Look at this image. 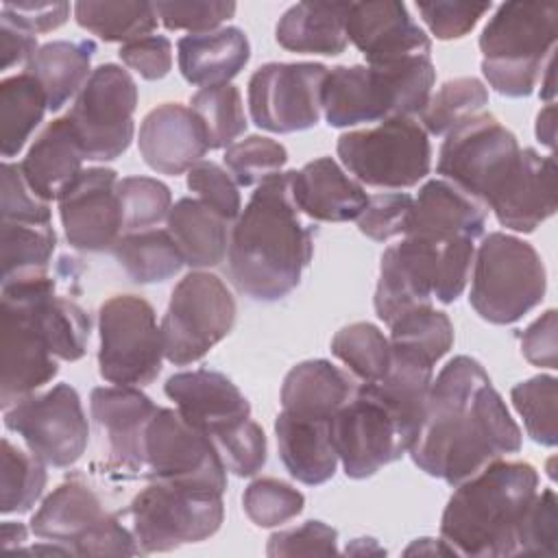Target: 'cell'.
I'll use <instances>...</instances> for the list:
<instances>
[{
	"instance_id": "1",
	"label": "cell",
	"mask_w": 558,
	"mask_h": 558,
	"mask_svg": "<svg viewBox=\"0 0 558 558\" xmlns=\"http://www.w3.org/2000/svg\"><path fill=\"white\" fill-rule=\"evenodd\" d=\"M519 449L521 429L484 366L469 355L449 360L427 392L423 421L408 451L412 462L458 486Z\"/></svg>"
},
{
	"instance_id": "2",
	"label": "cell",
	"mask_w": 558,
	"mask_h": 558,
	"mask_svg": "<svg viewBox=\"0 0 558 558\" xmlns=\"http://www.w3.org/2000/svg\"><path fill=\"white\" fill-rule=\"evenodd\" d=\"M312 255V229L299 220L290 170L268 177L255 187L231 229L227 253L231 283L253 301H279L299 286Z\"/></svg>"
},
{
	"instance_id": "3",
	"label": "cell",
	"mask_w": 558,
	"mask_h": 558,
	"mask_svg": "<svg viewBox=\"0 0 558 558\" xmlns=\"http://www.w3.org/2000/svg\"><path fill=\"white\" fill-rule=\"evenodd\" d=\"M536 493L538 473L532 464L495 460L456 486L440 519V536L456 556H519L521 525Z\"/></svg>"
},
{
	"instance_id": "4",
	"label": "cell",
	"mask_w": 558,
	"mask_h": 558,
	"mask_svg": "<svg viewBox=\"0 0 558 558\" xmlns=\"http://www.w3.org/2000/svg\"><path fill=\"white\" fill-rule=\"evenodd\" d=\"M436 81L429 54L381 65H336L323 85V111L329 126H357L388 118L418 116Z\"/></svg>"
},
{
	"instance_id": "5",
	"label": "cell",
	"mask_w": 558,
	"mask_h": 558,
	"mask_svg": "<svg viewBox=\"0 0 558 558\" xmlns=\"http://www.w3.org/2000/svg\"><path fill=\"white\" fill-rule=\"evenodd\" d=\"M556 35V2L499 4L480 35L482 74L488 85L508 98L530 96L554 61Z\"/></svg>"
},
{
	"instance_id": "6",
	"label": "cell",
	"mask_w": 558,
	"mask_h": 558,
	"mask_svg": "<svg viewBox=\"0 0 558 558\" xmlns=\"http://www.w3.org/2000/svg\"><path fill=\"white\" fill-rule=\"evenodd\" d=\"M469 303L493 325H512L534 310L547 290V272L536 248L514 235L488 233L475 257Z\"/></svg>"
},
{
	"instance_id": "7",
	"label": "cell",
	"mask_w": 558,
	"mask_h": 558,
	"mask_svg": "<svg viewBox=\"0 0 558 558\" xmlns=\"http://www.w3.org/2000/svg\"><path fill=\"white\" fill-rule=\"evenodd\" d=\"M129 514L140 551L155 554L214 536L225 506L222 493L211 488L150 482L133 497Z\"/></svg>"
},
{
	"instance_id": "8",
	"label": "cell",
	"mask_w": 558,
	"mask_h": 558,
	"mask_svg": "<svg viewBox=\"0 0 558 558\" xmlns=\"http://www.w3.org/2000/svg\"><path fill=\"white\" fill-rule=\"evenodd\" d=\"M336 150L342 166L373 187H414L432 168L429 137L416 118H388L373 129L342 133Z\"/></svg>"
},
{
	"instance_id": "9",
	"label": "cell",
	"mask_w": 558,
	"mask_h": 558,
	"mask_svg": "<svg viewBox=\"0 0 558 558\" xmlns=\"http://www.w3.org/2000/svg\"><path fill=\"white\" fill-rule=\"evenodd\" d=\"M521 146L495 116L480 113L447 133L436 172L488 207L512 177Z\"/></svg>"
},
{
	"instance_id": "10",
	"label": "cell",
	"mask_w": 558,
	"mask_h": 558,
	"mask_svg": "<svg viewBox=\"0 0 558 558\" xmlns=\"http://www.w3.org/2000/svg\"><path fill=\"white\" fill-rule=\"evenodd\" d=\"M235 299L225 281L205 270L187 272L172 290L161 320L163 357L174 366L198 362L235 325Z\"/></svg>"
},
{
	"instance_id": "11",
	"label": "cell",
	"mask_w": 558,
	"mask_h": 558,
	"mask_svg": "<svg viewBox=\"0 0 558 558\" xmlns=\"http://www.w3.org/2000/svg\"><path fill=\"white\" fill-rule=\"evenodd\" d=\"M98 371L116 386H146L161 371L163 340L153 305L135 294H116L98 312Z\"/></svg>"
},
{
	"instance_id": "12",
	"label": "cell",
	"mask_w": 558,
	"mask_h": 558,
	"mask_svg": "<svg viewBox=\"0 0 558 558\" xmlns=\"http://www.w3.org/2000/svg\"><path fill=\"white\" fill-rule=\"evenodd\" d=\"M0 405L2 410L48 384L59 366L46 329L22 281L2 283L0 296Z\"/></svg>"
},
{
	"instance_id": "13",
	"label": "cell",
	"mask_w": 558,
	"mask_h": 558,
	"mask_svg": "<svg viewBox=\"0 0 558 558\" xmlns=\"http://www.w3.org/2000/svg\"><path fill=\"white\" fill-rule=\"evenodd\" d=\"M135 107L137 85L124 68L102 63L92 70L68 111L85 159L113 161L131 146Z\"/></svg>"
},
{
	"instance_id": "14",
	"label": "cell",
	"mask_w": 558,
	"mask_h": 558,
	"mask_svg": "<svg viewBox=\"0 0 558 558\" xmlns=\"http://www.w3.org/2000/svg\"><path fill=\"white\" fill-rule=\"evenodd\" d=\"M4 425L22 436L31 453L57 469L78 462L89 440L81 397L70 384H57L44 395L13 403L4 410Z\"/></svg>"
},
{
	"instance_id": "15",
	"label": "cell",
	"mask_w": 558,
	"mask_h": 558,
	"mask_svg": "<svg viewBox=\"0 0 558 558\" xmlns=\"http://www.w3.org/2000/svg\"><path fill=\"white\" fill-rule=\"evenodd\" d=\"M146 477L225 493L227 466L214 440L190 425L179 410L159 408L144 440Z\"/></svg>"
},
{
	"instance_id": "16",
	"label": "cell",
	"mask_w": 558,
	"mask_h": 558,
	"mask_svg": "<svg viewBox=\"0 0 558 558\" xmlns=\"http://www.w3.org/2000/svg\"><path fill=\"white\" fill-rule=\"evenodd\" d=\"M331 438L338 460L351 480L375 475L412 447L392 412L366 384H360L351 401L333 416Z\"/></svg>"
},
{
	"instance_id": "17",
	"label": "cell",
	"mask_w": 558,
	"mask_h": 558,
	"mask_svg": "<svg viewBox=\"0 0 558 558\" xmlns=\"http://www.w3.org/2000/svg\"><path fill=\"white\" fill-rule=\"evenodd\" d=\"M329 68L323 63H266L248 78L251 120L270 133H296L316 126L323 85Z\"/></svg>"
},
{
	"instance_id": "18",
	"label": "cell",
	"mask_w": 558,
	"mask_h": 558,
	"mask_svg": "<svg viewBox=\"0 0 558 558\" xmlns=\"http://www.w3.org/2000/svg\"><path fill=\"white\" fill-rule=\"evenodd\" d=\"M65 240L85 253L111 251L122 235L118 174L111 168H87L59 194Z\"/></svg>"
},
{
	"instance_id": "19",
	"label": "cell",
	"mask_w": 558,
	"mask_h": 558,
	"mask_svg": "<svg viewBox=\"0 0 558 558\" xmlns=\"http://www.w3.org/2000/svg\"><path fill=\"white\" fill-rule=\"evenodd\" d=\"M440 242L405 238L384 251L375 288V314L386 325L399 316L429 307L438 286Z\"/></svg>"
},
{
	"instance_id": "20",
	"label": "cell",
	"mask_w": 558,
	"mask_h": 558,
	"mask_svg": "<svg viewBox=\"0 0 558 558\" xmlns=\"http://www.w3.org/2000/svg\"><path fill=\"white\" fill-rule=\"evenodd\" d=\"M344 28L347 39L366 57L368 65L429 54L432 50L427 33L397 0L349 2Z\"/></svg>"
},
{
	"instance_id": "21",
	"label": "cell",
	"mask_w": 558,
	"mask_h": 558,
	"mask_svg": "<svg viewBox=\"0 0 558 558\" xmlns=\"http://www.w3.org/2000/svg\"><path fill=\"white\" fill-rule=\"evenodd\" d=\"M89 410L107 445L109 462L140 473L146 466V429L159 408L137 386H102L92 390Z\"/></svg>"
},
{
	"instance_id": "22",
	"label": "cell",
	"mask_w": 558,
	"mask_h": 558,
	"mask_svg": "<svg viewBox=\"0 0 558 558\" xmlns=\"http://www.w3.org/2000/svg\"><path fill=\"white\" fill-rule=\"evenodd\" d=\"M163 392L181 416L211 440L251 418V403L222 373L209 368L183 371L168 377Z\"/></svg>"
},
{
	"instance_id": "23",
	"label": "cell",
	"mask_w": 558,
	"mask_h": 558,
	"mask_svg": "<svg viewBox=\"0 0 558 558\" xmlns=\"http://www.w3.org/2000/svg\"><path fill=\"white\" fill-rule=\"evenodd\" d=\"M137 146L148 168L172 177L187 172L209 150L198 116L181 102L150 109L140 124Z\"/></svg>"
},
{
	"instance_id": "24",
	"label": "cell",
	"mask_w": 558,
	"mask_h": 558,
	"mask_svg": "<svg viewBox=\"0 0 558 558\" xmlns=\"http://www.w3.org/2000/svg\"><path fill=\"white\" fill-rule=\"evenodd\" d=\"M556 161L534 148H521L519 163L493 198L488 209L499 225L519 233H532L556 211Z\"/></svg>"
},
{
	"instance_id": "25",
	"label": "cell",
	"mask_w": 558,
	"mask_h": 558,
	"mask_svg": "<svg viewBox=\"0 0 558 558\" xmlns=\"http://www.w3.org/2000/svg\"><path fill=\"white\" fill-rule=\"evenodd\" d=\"M486 227V209L447 179L427 181L416 198L405 227V238L432 242L477 240Z\"/></svg>"
},
{
	"instance_id": "26",
	"label": "cell",
	"mask_w": 558,
	"mask_h": 558,
	"mask_svg": "<svg viewBox=\"0 0 558 558\" xmlns=\"http://www.w3.org/2000/svg\"><path fill=\"white\" fill-rule=\"evenodd\" d=\"M294 205L314 220H355L368 203L364 187L353 181L331 157H318L301 170H290Z\"/></svg>"
},
{
	"instance_id": "27",
	"label": "cell",
	"mask_w": 558,
	"mask_h": 558,
	"mask_svg": "<svg viewBox=\"0 0 558 558\" xmlns=\"http://www.w3.org/2000/svg\"><path fill=\"white\" fill-rule=\"evenodd\" d=\"M85 153L68 116L52 120L33 142L20 170L28 187L46 203L57 201L59 194L81 174Z\"/></svg>"
},
{
	"instance_id": "28",
	"label": "cell",
	"mask_w": 558,
	"mask_h": 558,
	"mask_svg": "<svg viewBox=\"0 0 558 558\" xmlns=\"http://www.w3.org/2000/svg\"><path fill=\"white\" fill-rule=\"evenodd\" d=\"M275 434L279 458L294 480L318 486L333 477L338 453L331 438V421L294 416L281 410L275 421Z\"/></svg>"
},
{
	"instance_id": "29",
	"label": "cell",
	"mask_w": 558,
	"mask_h": 558,
	"mask_svg": "<svg viewBox=\"0 0 558 558\" xmlns=\"http://www.w3.org/2000/svg\"><path fill=\"white\" fill-rule=\"evenodd\" d=\"M349 373L327 360H305L292 366L281 386V408L305 418L333 421L355 395Z\"/></svg>"
},
{
	"instance_id": "30",
	"label": "cell",
	"mask_w": 558,
	"mask_h": 558,
	"mask_svg": "<svg viewBox=\"0 0 558 558\" xmlns=\"http://www.w3.org/2000/svg\"><path fill=\"white\" fill-rule=\"evenodd\" d=\"M179 70L190 85L211 87L235 78L251 59V44L238 26L185 35L177 41Z\"/></svg>"
},
{
	"instance_id": "31",
	"label": "cell",
	"mask_w": 558,
	"mask_h": 558,
	"mask_svg": "<svg viewBox=\"0 0 558 558\" xmlns=\"http://www.w3.org/2000/svg\"><path fill=\"white\" fill-rule=\"evenodd\" d=\"M109 512L96 490L78 477L59 484L31 519V532L50 543L72 547Z\"/></svg>"
},
{
	"instance_id": "32",
	"label": "cell",
	"mask_w": 558,
	"mask_h": 558,
	"mask_svg": "<svg viewBox=\"0 0 558 558\" xmlns=\"http://www.w3.org/2000/svg\"><path fill=\"white\" fill-rule=\"evenodd\" d=\"M349 2H299L277 22L279 46L303 54L336 57L344 52Z\"/></svg>"
},
{
	"instance_id": "33",
	"label": "cell",
	"mask_w": 558,
	"mask_h": 558,
	"mask_svg": "<svg viewBox=\"0 0 558 558\" xmlns=\"http://www.w3.org/2000/svg\"><path fill=\"white\" fill-rule=\"evenodd\" d=\"M183 264L190 268H214L229 253V220L198 198H181L166 218Z\"/></svg>"
},
{
	"instance_id": "34",
	"label": "cell",
	"mask_w": 558,
	"mask_h": 558,
	"mask_svg": "<svg viewBox=\"0 0 558 558\" xmlns=\"http://www.w3.org/2000/svg\"><path fill=\"white\" fill-rule=\"evenodd\" d=\"M96 52V41L92 39H57L39 46L35 57L26 63L31 76L46 92L48 109L59 111L74 94L83 89L92 76V57Z\"/></svg>"
},
{
	"instance_id": "35",
	"label": "cell",
	"mask_w": 558,
	"mask_h": 558,
	"mask_svg": "<svg viewBox=\"0 0 558 558\" xmlns=\"http://www.w3.org/2000/svg\"><path fill=\"white\" fill-rule=\"evenodd\" d=\"M48 109L46 92L28 72L7 76L0 83V148L2 157H15Z\"/></svg>"
},
{
	"instance_id": "36",
	"label": "cell",
	"mask_w": 558,
	"mask_h": 558,
	"mask_svg": "<svg viewBox=\"0 0 558 558\" xmlns=\"http://www.w3.org/2000/svg\"><path fill=\"white\" fill-rule=\"evenodd\" d=\"M111 251L135 283L166 281L185 266L168 229L122 233Z\"/></svg>"
},
{
	"instance_id": "37",
	"label": "cell",
	"mask_w": 558,
	"mask_h": 558,
	"mask_svg": "<svg viewBox=\"0 0 558 558\" xmlns=\"http://www.w3.org/2000/svg\"><path fill=\"white\" fill-rule=\"evenodd\" d=\"M74 17L102 41L124 44L150 35L159 20L153 2L135 0H81L74 4Z\"/></svg>"
},
{
	"instance_id": "38",
	"label": "cell",
	"mask_w": 558,
	"mask_h": 558,
	"mask_svg": "<svg viewBox=\"0 0 558 558\" xmlns=\"http://www.w3.org/2000/svg\"><path fill=\"white\" fill-rule=\"evenodd\" d=\"M57 246L52 225L2 222V283L44 277Z\"/></svg>"
},
{
	"instance_id": "39",
	"label": "cell",
	"mask_w": 558,
	"mask_h": 558,
	"mask_svg": "<svg viewBox=\"0 0 558 558\" xmlns=\"http://www.w3.org/2000/svg\"><path fill=\"white\" fill-rule=\"evenodd\" d=\"M331 353L362 381H379L392 360L390 340L373 323H351L331 340Z\"/></svg>"
},
{
	"instance_id": "40",
	"label": "cell",
	"mask_w": 558,
	"mask_h": 558,
	"mask_svg": "<svg viewBox=\"0 0 558 558\" xmlns=\"http://www.w3.org/2000/svg\"><path fill=\"white\" fill-rule=\"evenodd\" d=\"M488 105V89L475 76H460L442 83L418 113L421 126L432 135H447L458 124L477 116Z\"/></svg>"
},
{
	"instance_id": "41",
	"label": "cell",
	"mask_w": 558,
	"mask_h": 558,
	"mask_svg": "<svg viewBox=\"0 0 558 558\" xmlns=\"http://www.w3.org/2000/svg\"><path fill=\"white\" fill-rule=\"evenodd\" d=\"M390 327V347L436 364L453 347V325L436 307H418L399 316Z\"/></svg>"
},
{
	"instance_id": "42",
	"label": "cell",
	"mask_w": 558,
	"mask_h": 558,
	"mask_svg": "<svg viewBox=\"0 0 558 558\" xmlns=\"http://www.w3.org/2000/svg\"><path fill=\"white\" fill-rule=\"evenodd\" d=\"M190 109L198 116L211 150L231 146L248 124L242 96L231 83L198 89L190 100Z\"/></svg>"
},
{
	"instance_id": "43",
	"label": "cell",
	"mask_w": 558,
	"mask_h": 558,
	"mask_svg": "<svg viewBox=\"0 0 558 558\" xmlns=\"http://www.w3.org/2000/svg\"><path fill=\"white\" fill-rule=\"evenodd\" d=\"M46 462L35 453H26L9 438H2V514L28 512L46 488Z\"/></svg>"
},
{
	"instance_id": "44",
	"label": "cell",
	"mask_w": 558,
	"mask_h": 558,
	"mask_svg": "<svg viewBox=\"0 0 558 558\" xmlns=\"http://www.w3.org/2000/svg\"><path fill=\"white\" fill-rule=\"evenodd\" d=\"M556 390L558 381L554 375H536L517 384L510 392L527 436L543 447H556L558 440Z\"/></svg>"
},
{
	"instance_id": "45",
	"label": "cell",
	"mask_w": 558,
	"mask_h": 558,
	"mask_svg": "<svg viewBox=\"0 0 558 558\" xmlns=\"http://www.w3.org/2000/svg\"><path fill=\"white\" fill-rule=\"evenodd\" d=\"M122 231H144L168 218L172 207L170 187L153 177H124L118 181Z\"/></svg>"
},
{
	"instance_id": "46",
	"label": "cell",
	"mask_w": 558,
	"mask_h": 558,
	"mask_svg": "<svg viewBox=\"0 0 558 558\" xmlns=\"http://www.w3.org/2000/svg\"><path fill=\"white\" fill-rule=\"evenodd\" d=\"M286 161V146L264 135H248L240 142H233L225 150V166L233 181L242 187L259 185L268 177L279 174Z\"/></svg>"
},
{
	"instance_id": "47",
	"label": "cell",
	"mask_w": 558,
	"mask_h": 558,
	"mask_svg": "<svg viewBox=\"0 0 558 558\" xmlns=\"http://www.w3.org/2000/svg\"><path fill=\"white\" fill-rule=\"evenodd\" d=\"M242 506L255 525L277 527L303 512L305 497L288 482L277 477H259L246 486Z\"/></svg>"
},
{
	"instance_id": "48",
	"label": "cell",
	"mask_w": 558,
	"mask_h": 558,
	"mask_svg": "<svg viewBox=\"0 0 558 558\" xmlns=\"http://www.w3.org/2000/svg\"><path fill=\"white\" fill-rule=\"evenodd\" d=\"M214 445L227 471L235 473L238 477H251L266 464V436L264 429L251 418L216 436Z\"/></svg>"
},
{
	"instance_id": "49",
	"label": "cell",
	"mask_w": 558,
	"mask_h": 558,
	"mask_svg": "<svg viewBox=\"0 0 558 558\" xmlns=\"http://www.w3.org/2000/svg\"><path fill=\"white\" fill-rule=\"evenodd\" d=\"M157 17L170 31H190V35L216 31L225 20L233 17L235 2L218 0H170L153 2Z\"/></svg>"
},
{
	"instance_id": "50",
	"label": "cell",
	"mask_w": 558,
	"mask_h": 558,
	"mask_svg": "<svg viewBox=\"0 0 558 558\" xmlns=\"http://www.w3.org/2000/svg\"><path fill=\"white\" fill-rule=\"evenodd\" d=\"M412 201L414 198L408 192H381L368 196L366 207L355 218L357 229L375 242H386L405 233Z\"/></svg>"
},
{
	"instance_id": "51",
	"label": "cell",
	"mask_w": 558,
	"mask_h": 558,
	"mask_svg": "<svg viewBox=\"0 0 558 558\" xmlns=\"http://www.w3.org/2000/svg\"><path fill=\"white\" fill-rule=\"evenodd\" d=\"M187 187L198 194V201L209 205L227 220H238L242 201L233 177L216 161H198L187 170Z\"/></svg>"
},
{
	"instance_id": "52",
	"label": "cell",
	"mask_w": 558,
	"mask_h": 558,
	"mask_svg": "<svg viewBox=\"0 0 558 558\" xmlns=\"http://www.w3.org/2000/svg\"><path fill=\"white\" fill-rule=\"evenodd\" d=\"M521 554H558V499L551 488L541 490V495L536 493L525 512L519 538Z\"/></svg>"
},
{
	"instance_id": "53",
	"label": "cell",
	"mask_w": 558,
	"mask_h": 558,
	"mask_svg": "<svg viewBox=\"0 0 558 558\" xmlns=\"http://www.w3.org/2000/svg\"><path fill=\"white\" fill-rule=\"evenodd\" d=\"M2 222L50 225V205L41 201L26 183L20 163H2Z\"/></svg>"
},
{
	"instance_id": "54",
	"label": "cell",
	"mask_w": 558,
	"mask_h": 558,
	"mask_svg": "<svg viewBox=\"0 0 558 558\" xmlns=\"http://www.w3.org/2000/svg\"><path fill=\"white\" fill-rule=\"evenodd\" d=\"M268 556H331L338 554V532L323 521H305L299 527L275 532L268 538Z\"/></svg>"
},
{
	"instance_id": "55",
	"label": "cell",
	"mask_w": 558,
	"mask_h": 558,
	"mask_svg": "<svg viewBox=\"0 0 558 558\" xmlns=\"http://www.w3.org/2000/svg\"><path fill=\"white\" fill-rule=\"evenodd\" d=\"M423 22L436 35V39H458L475 28V24L488 13L490 2H418Z\"/></svg>"
},
{
	"instance_id": "56",
	"label": "cell",
	"mask_w": 558,
	"mask_h": 558,
	"mask_svg": "<svg viewBox=\"0 0 558 558\" xmlns=\"http://www.w3.org/2000/svg\"><path fill=\"white\" fill-rule=\"evenodd\" d=\"M118 54L124 65L146 81H159L172 70V44L163 35H146L122 44Z\"/></svg>"
},
{
	"instance_id": "57",
	"label": "cell",
	"mask_w": 558,
	"mask_h": 558,
	"mask_svg": "<svg viewBox=\"0 0 558 558\" xmlns=\"http://www.w3.org/2000/svg\"><path fill=\"white\" fill-rule=\"evenodd\" d=\"M142 554L133 532H129L116 514H107L74 547L72 556H135Z\"/></svg>"
},
{
	"instance_id": "58",
	"label": "cell",
	"mask_w": 558,
	"mask_h": 558,
	"mask_svg": "<svg viewBox=\"0 0 558 558\" xmlns=\"http://www.w3.org/2000/svg\"><path fill=\"white\" fill-rule=\"evenodd\" d=\"M2 17L11 20L20 28L37 35L48 33L63 26L70 17L68 2H46V0H4L2 2Z\"/></svg>"
},
{
	"instance_id": "59",
	"label": "cell",
	"mask_w": 558,
	"mask_h": 558,
	"mask_svg": "<svg viewBox=\"0 0 558 558\" xmlns=\"http://www.w3.org/2000/svg\"><path fill=\"white\" fill-rule=\"evenodd\" d=\"M556 310H547L541 314L523 333H521V351L527 362L534 366H545V368H556L558 366V344H556V329H558V318Z\"/></svg>"
},
{
	"instance_id": "60",
	"label": "cell",
	"mask_w": 558,
	"mask_h": 558,
	"mask_svg": "<svg viewBox=\"0 0 558 558\" xmlns=\"http://www.w3.org/2000/svg\"><path fill=\"white\" fill-rule=\"evenodd\" d=\"M37 50V35L20 28L17 24L0 15V70L28 63Z\"/></svg>"
},
{
	"instance_id": "61",
	"label": "cell",
	"mask_w": 558,
	"mask_h": 558,
	"mask_svg": "<svg viewBox=\"0 0 558 558\" xmlns=\"http://www.w3.org/2000/svg\"><path fill=\"white\" fill-rule=\"evenodd\" d=\"M554 118H556V107H554V102H547V107L538 113V118H536V137H538V142L541 144H545V146H554V133H556V122H554Z\"/></svg>"
},
{
	"instance_id": "62",
	"label": "cell",
	"mask_w": 558,
	"mask_h": 558,
	"mask_svg": "<svg viewBox=\"0 0 558 558\" xmlns=\"http://www.w3.org/2000/svg\"><path fill=\"white\" fill-rule=\"evenodd\" d=\"M26 541V527L15 521H4L0 527V547L13 549L20 547Z\"/></svg>"
}]
</instances>
